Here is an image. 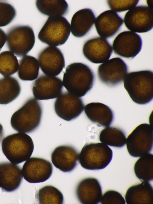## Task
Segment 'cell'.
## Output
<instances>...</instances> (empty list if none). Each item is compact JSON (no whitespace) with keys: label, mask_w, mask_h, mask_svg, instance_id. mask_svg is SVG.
<instances>
[{"label":"cell","mask_w":153,"mask_h":204,"mask_svg":"<svg viewBox=\"0 0 153 204\" xmlns=\"http://www.w3.org/2000/svg\"><path fill=\"white\" fill-rule=\"evenodd\" d=\"M95 75L88 65L81 63H71L64 72L63 85L68 92L78 97L85 96L92 88Z\"/></svg>","instance_id":"1"},{"label":"cell","mask_w":153,"mask_h":204,"mask_svg":"<svg viewBox=\"0 0 153 204\" xmlns=\"http://www.w3.org/2000/svg\"><path fill=\"white\" fill-rule=\"evenodd\" d=\"M124 86L134 103L147 104L153 98V72L149 70L131 72L123 80Z\"/></svg>","instance_id":"2"},{"label":"cell","mask_w":153,"mask_h":204,"mask_svg":"<svg viewBox=\"0 0 153 204\" xmlns=\"http://www.w3.org/2000/svg\"><path fill=\"white\" fill-rule=\"evenodd\" d=\"M42 114L39 102L35 98H30L13 114L10 121L11 126L18 132L31 133L39 126Z\"/></svg>","instance_id":"3"},{"label":"cell","mask_w":153,"mask_h":204,"mask_svg":"<svg viewBox=\"0 0 153 204\" xmlns=\"http://www.w3.org/2000/svg\"><path fill=\"white\" fill-rule=\"evenodd\" d=\"M2 152L12 163L18 164L31 156L34 146L31 137L25 133L18 132L9 135L2 140Z\"/></svg>","instance_id":"4"},{"label":"cell","mask_w":153,"mask_h":204,"mask_svg":"<svg viewBox=\"0 0 153 204\" xmlns=\"http://www.w3.org/2000/svg\"><path fill=\"white\" fill-rule=\"evenodd\" d=\"M113 156L111 149L102 143L85 144L78 155L81 166L89 170L102 169L110 163Z\"/></svg>","instance_id":"5"},{"label":"cell","mask_w":153,"mask_h":204,"mask_svg":"<svg viewBox=\"0 0 153 204\" xmlns=\"http://www.w3.org/2000/svg\"><path fill=\"white\" fill-rule=\"evenodd\" d=\"M70 32V25L66 18L49 16L39 31L38 38L50 46H60L67 41Z\"/></svg>","instance_id":"6"},{"label":"cell","mask_w":153,"mask_h":204,"mask_svg":"<svg viewBox=\"0 0 153 204\" xmlns=\"http://www.w3.org/2000/svg\"><path fill=\"white\" fill-rule=\"evenodd\" d=\"M153 143V127L147 123L137 126L126 138L127 151L134 157H140L150 152Z\"/></svg>","instance_id":"7"},{"label":"cell","mask_w":153,"mask_h":204,"mask_svg":"<svg viewBox=\"0 0 153 204\" xmlns=\"http://www.w3.org/2000/svg\"><path fill=\"white\" fill-rule=\"evenodd\" d=\"M35 36L32 28L27 25H19L11 28L7 35V45L11 52L22 57L33 48Z\"/></svg>","instance_id":"8"},{"label":"cell","mask_w":153,"mask_h":204,"mask_svg":"<svg viewBox=\"0 0 153 204\" xmlns=\"http://www.w3.org/2000/svg\"><path fill=\"white\" fill-rule=\"evenodd\" d=\"M124 21L126 28L139 33L148 32L153 27V10L145 5L135 7L125 14Z\"/></svg>","instance_id":"9"},{"label":"cell","mask_w":153,"mask_h":204,"mask_svg":"<svg viewBox=\"0 0 153 204\" xmlns=\"http://www.w3.org/2000/svg\"><path fill=\"white\" fill-rule=\"evenodd\" d=\"M128 70L127 65L122 59L118 57L113 58L99 66L98 76L103 83L109 86H114L124 80Z\"/></svg>","instance_id":"10"},{"label":"cell","mask_w":153,"mask_h":204,"mask_svg":"<svg viewBox=\"0 0 153 204\" xmlns=\"http://www.w3.org/2000/svg\"><path fill=\"white\" fill-rule=\"evenodd\" d=\"M142 40L138 34L130 31H125L116 37L112 44L114 53L121 57L132 59L141 51Z\"/></svg>","instance_id":"11"},{"label":"cell","mask_w":153,"mask_h":204,"mask_svg":"<svg viewBox=\"0 0 153 204\" xmlns=\"http://www.w3.org/2000/svg\"><path fill=\"white\" fill-rule=\"evenodd\" d=\"M84 108L82 98L68 92L61 93L54 103L56 114L60 118L67 121L78 117L83 112Z\"/></svg>","instance_id":"12"},{"label":"cell","mask_w":153,"mask_h":204,"mask_svg":"<svg viewBox=\"0 0 153 204\" xmlns=\"http://www.w3.org/2000/svg\"><path fill=\"white\" fill-rule=\"evenodd\" d=\"M24 179L30 183L44 182L51 176L53 166L48 161L41 158L32 157L24 163L22 170Z\"/></svg>","instance_id":"13"},{"label":"cell","mask_w":153,"mask_h":204,"mask_svg":"<svg viewBox=\"0 0 153 204\" xmlns=\"http://www.w3.org/2000/svg\"><path fill=\"white\" fill-rule=\"evenodd\" d=\"M63 85L59 78L42 75L33 82L32 89L36 99L47 100L57 98L61 94Z\"/></svg>","instance_id":"14"},{"label":"cell","mask_w":153,"mask_h":204,"mask_svg":"<svg viewBox=\"0 0 153 204\" xmlns=\"http://www.w3.org/2000/svg\"><path fill=\"white\" fill-rule=\"evenodd\" d=\"M38 61L42 72L50 76L58 75L65 66L63 54L56 47L49 46L43 49L39 54Z\"/></svg>","instance_id":"15"},{"label":"cell","mask_w":153,"mask_h":204,"mask_svg":"<svg viewBox=\"0 0 153 204\" xmlns=\"http://www.w3.org/2000/svg\"><path fill=\"white\" fill-rule=\"evenodd\" d=\"M82 52L85 57L95 64L103 63L109 59L113 52L112 47L105 39L97 37L84 43Z\"/></svg>","instance_id":"16"},{"label":"cell","mask_w":153,"mask_h":204,"mask_svg":"<svg viewBox=\"0 0 153 204\" xmlns=\"http://www.w3.org/2000/svg\"><path fill=\"white\" fill-rule=\"evenodd\" d=\"M123 23V19L111 10L101 13L94 22L97 34L101 37L105 39L114 36L119 31Z\"/></svg>","instance_id":"17"},{"label":"cell","mask_w":153,"mask_h":204,"mask_svg":"<svg viewBox=\"0 0 153 204\" xmlns=\"http://www.w3.org/2000/svg\"><path fill=\"white\" fill-rule=\"evenodd\" d=\"M76 193L78 200L83 204H98L102 196L100 183L97 179L93 177L81 180L76 187Z\"/></svg>","instance_id":"18"},{"label":"cell","mask_w":153,"mask_h":204,"mask_svg":"<svg viewBox=\"0 0 153 204\" xmlns=\"http://www.w3.org/2000/svg\"><path fill=\"white\" fill-rule=\"evenodd\" d=\"M79 154L72 146L61 145L56 147L51 155V160L55 167L64 172L73 170L77 165Z\"/></svg>","instance_id":"19"},{"label":"cell","mask_w":153,"mask_h":204,"mask_svg":"<svg viewBox=\"0 0 153 204\" xmlns=\"http://www.w3.org/2000/svg\"><path fill=\"white\" fill-rule=\"evenodd\" d=\"M23 179L20 168L10 162L0 163V187L7 192L14 191L20 185Z\"/></svg>","instance_id":"20"},{"label":"cell","mask_w":153,"mask_h":204,"mask_svg":"<svg viewBox=\"0 0 153 204\" xmlns=\"http://www.w3.org/2000/svg\"><path fill=\"white\" fill-rule=\"evenodd\" d=\"M96 17L89 8L81 9L73 15L71 22V31L75 37L80 38L86 35L94 25Z\"/></svg>","instance_id":"21"},{"label":"cell","mask_w":153,"mask_h":204,"mask_svg":"<svg viewBox=\"0 0 153 204\" xmlns=\"http://www.w3.org/2000/svg\"><path fill=\"white\" fill-rule=\"evenodd\" d=\"M84 110L89 120L100 126L108 127L113 121V111L109 106L103 103H89L85 106Z\"/></svg>","instance_id":"22"},{"label":"cell","mask_w":153,"mask_h":204,"mask_svg":"<svg viewBox=\"0 0 153 204\" xmlns=\"http://www.w3.org/2000/svg\"><path fill=\"white\" fill-rule=\"evenodd\" d=\"M125 199L127 204H153V188L145 181L132 186L127 190Z\"/></svg>","instance_id":"23"},{"label":"cell","mask_w":153,"mask_h":204,"mask_svg":"<svg viewBox=\"0 0 153 204\" xmlns=\"http://www.w3.org/2000/svg\"><path fill=\"white\" fill-rule=\"evenodd\" d=\"M21 87L18 80L12 77L0 79V104H7L16 98L20 94Z\"/></svg>","instance_id":"24"},{"label":"cell","mask_w":153,"mask_h":204,"mask_svg":"<svg viewBox=\"0 0 153 204\" xmlns=\"http://www.w3.org/2000/svg\"><path fill=\"white\" fill-rule=\"evenodd\" d=\"M36 6L41 13L50 16L64 15L68 9V4L64 0H37Z\"/></svg>","instance_id":"25"},{"label":"cell","mask_w":153,"mask_h":204,"mask_svg":"<svg viewBox=\"0 0 153 204\" xmlns=\"http://www.w3.org/2000/svg\"><path fill=\"white\" fill-rule=\"evenodd\" d=\"M39 68V62L36 59L31 56H25L20 61L18 76L23 80H34L38 76Z\"/></svg>","instance_id":"26"},{"label":"cell","mask_w":153,"mask_h":204,"mask_svg":"<svg viewBox=\"0 0 153 204\" xmlns=\"http://www.w3.org/2000/svg\"><path fill=\"white\" fill-rule=\"evenodd\" d=\"M126 137L121 129L114 127H107L102 130L99 135L100 141L107 145L121 147L126 144Z\"/></svg>","instance_id":"27"},{"label":"cell","mask_w":153,"mask_h":204,"mask_svg":"<svg viewBox=\"0 0 153 204\" xmlns=\"http://www.w3.org/2000/svg\"><path fill=\"white\" fill-rule=\"evenodd\" d=\"M136 177L142 181L149 182L153 179V155L145 154L136 161L134 167Z\"/></svg>","instance_id":"28"},{"label":"cell","mask_w":153,"mask_h":204,"mask_svg":"<svg viewBox=\"0 0 153 204\" xmlns=\"http://www.w3.org/2000/svg\"><path fill=\"white\" fill-rule=\"evenodd\" d=\"M35 197L39 204H62L64 202L62 193L51 185H46L41 188L36 193Z\"/></svg>","instance_id":"29"},{"label":"cell","mask_w":153,"mask_h":204,"mask_svg":"<svg viewBox=\"0 0 153 204\" xmlns=\"http://www.w3.org/2000/svg\"><path fill=\"white\" fill-rule=\"evenodd\" d=\"M19 63L14 54L9 51L0 53V73L4 77L10 76L18 70Z\"/></svg>","instance_id":"30"},{"label":"cell","mask_w":153,"mask_h":204,"mask_svg":"<svg viewBox=\"0 0 153 204\" xmlns=\"http://www.w3.org/2000/svg\"><path fill=\"white\" fill-rule=\"evenodd\" d=\"M16 14L13 6L7 2L0 1V27L10 24L14 19Z\"/></svg>","instance_id":"31"},{"label":"cell","mask_w":153,"mask_h":204,"mask_svg":"<svg viewBox=\"0 0 153 204\" xmlns=\"http://www.w3.org/2000/svg\"><path fill=\"white\" fill-rule=\"evenodd\" d=\"M139 0H110L107 3L109 7L115 12H121L129 10L135 7Z\"/></svg>","instance_id":"32"},{"label":"cell","mask_w":153,"mask_h":204,"mask_svg":"<svg viewBox=\"0 0 153 204\" xmlns=\"http://www.w3.org/2000/svg\"><path fill=\"white\" fill-rule=\"evenodd\" d=\"M100 203L102 204H125V200L119 192L110 190L106 191L102 196Z\"/></svg>","instance_id":"33"},{"label":"cell","mask_w":153,"mask_h":204,"mask_svg":"<svg viewBox=\"0 0 153 204\" xmlns=\"http://www.w3.org/2000/svg\"><path fill=\"white\" fill-rule=\"evenodd\" d=\"M7 39V36L5 32L0 28V51L4 45Z\"/></svg>","instance_id":"34"},{"label":"cell","mask_w":153,"mask_h":204,"mask_svg":"<svg viewBox=\"0 0 153 204\" xmlns=\"http://www.w3.org/2000/svg\"><path fill=\"white\" fill-rule=\"evenodd\" d=\"M4 135V130L3 126L2 125L0 124V141L1 140Z\"/></svg>","instance_id":"35"},{"label":"cell","mask_w":153,"mask_h":204,"mask_svg":"<svg viewBox=\"0 0 153 204\" xmlns=\"http://www.w3.org/2000/svg\"><path fill=\"white\" fill-rule=\"evenodd\" d=\"M147 4L148 5V7L153 9V0H147L146 1Z\"/></svg>","instance_id":"36"}]
</instances>
